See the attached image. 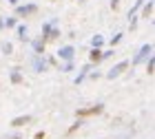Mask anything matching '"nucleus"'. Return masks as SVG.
<instances>
[{
  "label": "nucleus",
  "mask_w": 155,
  "mask_h": 139,
  "mask_svg": "<svg viewBox=\"0 0 155 139\" xmlns=\"http://www.w3.org/2000/svg\"><path fill=\"white\" fill-rule=\"evenodd\" d=\"M104 106L102 104H95V106H91V108H82V110H78V117H89V115H97V113H102Z\"/></svg>",
  "instance_id": "nucleus-1"
},
{
  "label": "nucleus",
  "mask_w": 155,
  "mask_h": 139,
  "mask_svg": "<svg viewBox=\"0 0 155 139\" xmlns=\"http://www.w3.org/2000/svg\"><path fill=\"white\" fill-rule=\"evenodd\" d=\"M126 66H129V62H126V60H124V62H120L117 66H113V68H111V71L107 73V77H111V80H113V77H117V75L122 73V71H124Z\"/></svg>",
  "instance_id": "nucleus-2"
},
{
  "label": "nucleus",
  "mask_w": 155,
  "mask_h": 139,
  "mask_svg": "<svg viewBox=\"0 0 155 139\" xmlns=\"http://www.w3.org/2000/svg\"><path fill=\"white\" fill-rule=\"evenodd\" d=\"M36 11H38L36 5H27V7H18V9H16L18 16H31V13H36Z\"/></svg>",
  "instance_id": "nucleus-3"
},
{
  "label": "nucleus",
  "mask_w": 155,
  "mask_h": 139,
  "mask_svg": "<svg viewBox=\"0 0 155 139\" xmlns=\"http://www.w3.org/2000/svg\"><path fill=\"white\" fill-rule=\"evenodd\" d=\"M151 51H153V44H144V46H142V51H140V55H137V58L133 60V62H135V64H137V62H142L146 55H151Z\"/></svg>",
  "instance_id": "nucleus-4"
},
{
  "label": "nucleus",
  "mask_w": 155,
  "mask_h": 139,
  "mask_svg": "<svg viewBox=\"0 0 155 139\" xmlns=\"http://www.w3.org/2000/svg\"><path fill=\"white\" fill-rule=\"evenodd\" d=\"M58 55H60L62 60H71V58H73V46H64V49H60V53H58Z\"/></svg>",
  "instance_id": "nucleus-5"
},
{
  "label": "nucleus",
  "mask_w": 155,
  "mask_h": 139,
  "mask_svg": "<svg viewBox=\"0 0 155 139\" xmlns=\"http://www.w3.org/2000/svg\"><path fill=\"white\" fill-rule=\"evenodd\" d=\"M31 122V117L29 115H25V117H16V119H13L11 124H13V126H25V124H29Z\"/></svg>",
  "instance_id": "nucleus-6"
},
{
  "label": "nucleus",
  "mask_w": 155,
  "mask_h": 139,
  "mask_svg": "<svg viewBox=\"0 0 155 139\" xmlns=\"http://www.w3.org/2000/svg\"><path fill=\"white\" fill-rule=\"evenodd\" d=\"M100 60H104V58H102V51H100V49H93V51H91V62L97 64Z\"/></svg>",
  "instance_id": "nucleus-7"
},
{
  "label": "nucleus",
  "mask_w": 155,
  "mask_h": 139,
  "mask_svg": "<svg viewBox=\"0 0 155 139\" xmlns=\"http://www.w3.org/2000/svg\"><path fill=\"white\" fill-rule=\"evenodd\" d=\"M151 13H153V0H149V5H146L144 9H142V18L149 20V18H151Z\"/></svg>",
  "instance_id": "nucleus-8"
},
{
  "label": "nucleus",
  "mask_w": 155,
  "mask_h": 139,
  "mask_svg": "<svg viewBox=\"0 0 155 139\" xmlns=\"http://www.w3.org/2000/svg\"><path fill=\"white\" fill-rule=\"evenodd\" d=\"M33 49H36V53H42V51H45V40H38V42H33Z\"/></svg>",
  "instance_id": "nucleus-9"
},
{
  "label": "nucleus",
  "mask_w": 155,
  "mask_h": 139,
  "mask_svg": "<svg viewBox=\"0 0 155 139\" xmlns=\"http://www.w3.org/2000/svg\"><path fill=\"white\" fill-rule=\"evenodd\" d=\"M18 38L20 40H27V27H22V24L18 27Z\"/></svg>",
  "instance_id": "nucleus-10"
},
{
  "label": "nucleus",
  "mask_w": 155,
  "mask_h": 139,
  "mask_svg": "<svg viewBox=\"0 0 155 139\" xmlns=\"http://www.w3.org/2000/svg\"><path fill=\"white\" fill-rule=\"evenodd\" d=\"M91 42H93V49H100V46H102V44H104V40H102V38H100V36H95V38H93V40H91Z\"/></svg>",
  "instance_id": "nucleus-11"
},
{
  "label": "nucleus",
  "mask_w": 155,
  "mask_h": 139,
  "mask_svg": "<svg viewBox=\"0 0 155 139\" xmlns=\"http://www.w3.org/2000/svg\"><path fill=\"white\" fill-rule=\"evenodd\" d=\"M18 22H16V18H9V20H5L2 22V27H7V29H11V27H16Z\"/></svg>",
  "instance_id": "nucleus-12"
},
{
  "label": "nucleus",
  "mask_w": 155,
  "mask_h": 139,
  "mask_svg": "<svg viewBox=\"0 0 155 139\" xmlns=\"http://www.w3.org/2000/svg\"><path fill=\"white\" fill-rule=\"evenodd\" d=\"M20 80H22V77H20V73H18V71H13V73H11V82H13V84H18Z\"/></svg>",
  "instance_id": "nucleus-13"
},
{
  "label": "nucleus",
  "mask_w": 155,
  "mask_h": 139,
  "mask_svg": "<svg viewBox=\"0 0 155 139\" xmlns=\"http://www.w3.org/2000/svg\"><path fill=\"white\" fill-rule=\"evenodd\" d=\"M2 51H5V53H7V55H9V53H11V51H13V46H11V44H9V42H5V44H2Z\"/></svg>",
  "instance_id": "nucleus-14"
},
{
  "label": "nucleus",
  "mask_w": 155,
  "mask_h": 139,
  "mask_svg": "<svg viewBox=\"0 0 155 139\" xmlns=\"http://www.w3.org/2000/svg\"><path fill=\"white\" fill-rule=\"evenodd\" d=\"M146 73L153 75V58H149V64H146Z\"/></svg>",
  "instance_id": "nucleus-15"
},
{
  "label": "nucleus",
  "mask_w": 155,
  "mask_h": 139,
  "mask_svg": "<svg viewBox=\"0 0 155 139\" xmlns=\"http://www.w3.org/2000/svg\"><path fill=\"white\" fill-rule=\"evenodd\" d=\"M120 40H122V33H117V36H115L113 40H111V46H115V44L120 42Z\"/></svg>",
  "instance_id": "nucleus-16"
},
{
  "label": "nucleus",
  "mask_w": 155,
  "mask_h": 139,
  "mask_svg": "<svg viewBox=\"0 0 155 139\" xmlns=\"http://www.w3.org/2000/svg\"><path fill=\"white\" fill-rule=\"evenodd\" d=\"M117 7H120V2H117V0H111V9H113V11H115V9H117Z\"/></svg>",
  "instance_id": "nucleus-17"
},
{
  "label": "nucleus",
  "mask_w": 155,
  "mask_h": 139,
  "mask_svg": "<svg viewBox=\"0 0 155 139\" xmlns=\"http://www.w3.org/2000/svg\"><path fill=\"white\" fill-rule=\"evenodd\" d=\"M33 139H45V133H38V135L33 137Z\"/></svg>",
  "instance_id": "nucleus-18"
},
{
  "label": "nucleus",
  "mask_w": 155,
  "mask_h": 139,
  "mask_svg": "<svg viewBox=\"0 0 155 139\" xmlns=\"http://www.w3.org/2000/svg\"><path fill=\"white\" fill-rule=\"evenodd\" d=\"M9 2H11V5H16V2H18V0H9Z\"/></svg>",
  "instance_id": "nucleus-19"
},
{
  "label": "nucleus",
  "mask_w": 155,
  "mask_h": 139,
  "mask_svg": "<svg viewBox=\"0 0 155 139\" xmlns=\"http://www.w3.org/2000/svg\"><path fill=\"white\" fill-rule=\"evenodd\" d=\"M9 139H20V137H18V135H16V137H9Z\"/></svg>",
  "instance_id": "nucleus-20"
}]
</instances>
